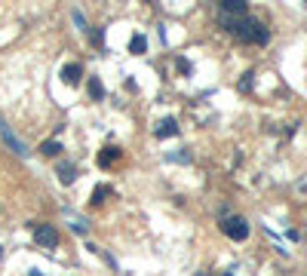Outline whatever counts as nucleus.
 <instances>
[{"instance_id": "obj_13", "label": "nucleus", "mask_w": 307, "mask_h": 276, "mask_svg": "<svg viewBox=\"0 0 307 276\" xmlns=\"http://www.w3.org/2000/svg\"><path fill=\"white\" fill-rule=\"evenodd\" d=\"M40 154L55 157V154H62V144H58V141H43V144H40Z\"/></svg>"}, {"instance_id": "obj_1", "label": "nucleus", "mask_w": 307, "mask_h": 276, "mask_svg": "<svg viewBox=\"0 0 307 276\" xmlns=\"http://www.w3.org/2000/svg\"><path fill=\"white\" fill-rule=\"evenodd\" d=\"M218 22H221V28H228V31H231L237 40H243V43H258V46H264V43L271 40L268 25L258 22V18H252V15H224V12H218Z\"/></svg>"}, {"instance_id": "obj_4", "label": "nucleus", "mask_w": 307, "mask_h": 276, "mask_svg": "<svg viewBox=\"0 0 307 276\" xmlns=\"http://www.w3.org/2000/svg\"><path fill=\"white\" fill-rule=\"evenodd\" d=\"M34 243L40 249H55L58 246V230L52 224H34Z\"/></svg>"}, {"instance_id": "obj_10", "label": "nucleus", "mask_w": 307, "mask_h": 276, "mask_svg": "<svg viewBox=\"0 0 307 276\" xmlns=\"http://www.w3.org/2000/svg\"><path fill=\"white\" fill-rule=\"evenodd\" d=\"M89 95H92L95 101H101V98H105V86H101V80H98V77H89Z\"/></svg>"}, {"instance_id": "obj_14", "label": "nucleus", "mask_w": 307, "mask_h": 276, "mask_svg": "<svg viewBox=\"0 0 307 276\" xmlns=\"http://www.w3.org/2000/svg\"><path fill=\"white\" fill-rule=\"evenodd\" d=\"M71 230H74V233H80V237H86V221H83V218H74Z\"/></svg>"}, {"instance_id": "obj_9", "label": "nucleus", "mask_w": 307, "mask_h": 276, "mask_svg": "<svg viewBox=\"0 0 307 276\" xmlns=\"http://www.w3.org/2000/svg\"><path fill=\"white\" fill-rule=\"evenodd\" d=\"M80 74H83V71H80V65H74V61L62 68V80H65V83H77V80H80Z\"/></svg>"}, {"instance_id": "obj_2", "label": "nucleus", "mask_w": 307, "mask_h": 276, "mask_svg": "<svg viewBox=\"0 0 307 276\" xmlns=\"http://www.w3.org/2000/svg\"><path fill=\"white\" fill-rule=\"evenodd\" d=\"M221 230H224V237L234 240V243L249 240V221L240 218V215H224V218H221Z\"/></svg>"}, {"instance_id": "obj_6", "label": "nucleus", "mask_w": 307, "mask_h": 276, "mask_svg": "<svg viewBox=\"0 0 307 276\" xmlns=\"http://www.w3.org/2000/svg\"><path fill=\"white\" fill-rule=\"evenodd\" d=\"M120 157H123V151H120V147H114V144H108V147H101V151H98V166H101V169H108V166H114Z\"/></svg>"}, {"instance_id": "obj_17", "label": "nucleus", "mask_w": 307, "mask_h": 276, "mask_svg": "<svg viewBox=\"0 0 307 276\" xmlns=\"http://www.w3.org/2000/svg\"><path fill=\"white\" fill-rule=\"evenodd\" d=\"M0 255H3V246H0Z\"/></svg>"}, {"instance_id": "obj_18", "label": "nucleus", "mask_w": 307, "mask_h": 276, "mask_svg": "<svg viewBox=\"0 0 307 276\" xmlns=\"http://www.w3.org/2000/svg\"><path fill=\"white\" fill-rule=\"evenodd\" d=\"M224 276H234V273H224Z\"/></svg>"}, {"instance_id": "obj_5", "label": "nucleus", "mask_w": 307, "mask_h": 276, "mask_svg": "<svg viewBox=\"0 0 307 276\" xmlns=\"http://www.w3.org/2000/svg\"><path fill=\"white\" fill-rule=\"evenodd\" d=\"M218 12H224V15H249V6L243 0H221Z\"/></svg>"}, {"instance_id": "obj_8", "label": "nucleus", "mask_w": 307, "mask_h": 276, "mask_svg": "<svg viewBox=\"0 0 307 276\" xmlns=\"http://www.w3.org/2000/svg\"><path fill=\"white\" fill-rule=\"evenodd\" d=\"M178 132V123H175V117H166L160 126H157V138H172Z\"/></svg>"}, {"instance_id": "obj_15", "label": "nucleus", "mask_w": 307, "mask_h": 276, "mask_svg": "<svg viewBox=\"0 0 307 276\" xmlns=\"http://www.w3.org/2000/svg\"><path fill=\"white\" fill-rule=\"evenodd\" d=\"M71 15H74V22H77V28H80V31H89V28H86V18H83V12H80V9H74Z\"/></svg>"}, {"instance_id": "obj_11", "label": "nucleus", "mask_w": 307, "mask_h": 276, "mask_svg": "<svg viewBox=\"0 0 307 276\" xmlns=\"http://www.w3.org/2000/svg\"><path fill=\"white\" fill-rule=\"evenodd\" d=\"M129 49H132L135 55H141V52L148 49V40H145V34H135V37H132V43H129Z\"/></svg>"}, {"instance_id": "obj_16", "label": "nucleus", "mask_w": 307, "mask_h": 276, "mask_svg": "<svg viewBox=\"0 0 307 276\" xmlns=\"http://www.w3.org/2000/svg\"><path fill=\"white\" fill-rule=\"evenodd\" d=\"M28 276H43V273H37V270H31V273H28Z\"/></svg>"}, {"instance_id": "obj_3", "label": "nucleus", "mask_w": 307, "mask_h": 276, "mask_svg": "<svg viewBox=\"0 0 307 276\" xmlns=\"http://www.w3.org/2000/svg\"><path fill=\"white\" fill-rule=\"evenodd\" d=\"M0 138H3V144H6L15 157H28V144H25V141H22V138L9 129V123H6L3 117H0Z\"/></svg>"}, {"instance_id": "obj_12", "label": "nucleus", "mask_w": 307, "mask_h": 276, "mask_svg": "<svg viewBox=\"0 0 307 276\" xmlns=\"http://www.w3.org/2000/svg\"><path fill=\"white\" fill-rule=\"evenodd\" d=\"M105 197H111V187L98 184V187L92 190V206H101V203H105Z\"/></svg>"}, {"instance_id": "obj_7", "label": "nucleus", "mask_w": 307, "mask_h": 276, "mask_svg": "<svg viewBox=\"0 0 307 276\" xmlns=\"http://www.w3.org/2000/svg\"><path fill=\"white\" fill-rule=\"evenodd\" d=\"M55 175H58V181H62L65 187H71V184L77 181V166H74V163H58Z\"/></svg>"}]
</instances>
